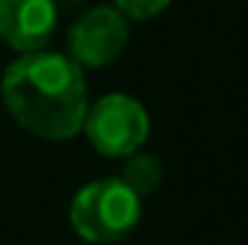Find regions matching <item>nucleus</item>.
Returning a JSON list of instances; mask_svg holds the SVG:
<instances>
[{"label":"nucleus","mask_w":248,"mask_h":245,"mask_svg":"<svg viewBox=\"0 0 248 245\" xmlns=\"http://www.w3.org/2000/svg\"><path fill=\"white\" fill-rule=\"evenodd\" d=\"M0 98L15 124L46 141L78 136L90 107L84 66L46 46L20 52L6 66Z\"/></svg>","instance_id":"obj_1"},{"label":"nucleus","mask_w":248,"mask_h":245,"mask_svg":"<svg viewBox=\"0 0 248 245\" xmlns=\"http://www.w3.org/2000/svg\"><path fill=\"white\" fill-rule=\"evenodd\" d=\"M141 219V196L119 176L87 182L69 205L72 231L93 245H113L130 237Z\"/></svg>","instance_id":"obj_2"},{"label":"nucleus","mask_w":248,"mask_h":245,"mask_svg":"<svg viewBox=\"0 0 248 245\" xmlns=\"http://www.w3.org/2000/svg\"><path fill=\"white\" fill-rule=\"evenodd\" d=\"M81 130L87 133L90 144L101 156L124 159V156L141 150V144L147 141L150 116L141 107V101H136L133 95L107 92L87 107Z\"/></svg>","instance_id":"obj_3"},{"label":"nucleus","mask_w":248,"mask_h":245,"mask_svg":"<svg viewBox=\"0 0 248 245\" xmlns=\"http://www.w3.org/2000/svg\"><path fill=\"white\" fill-rule=\"evenodd\" d=\"M130 29L127 17L116 6H93L75 17L69 26V58L78 66H107L113 63L127 46Z\"/></svg>","instance_id":"obj_4"},{"label":"nucleus","mask_w":248,"mask_h":245,"mask_svg":"<svg viewBox=\"0 0 248 245\" xmlns=\"http://www.w3.org/2000/svg\"><path fill=\"white\" fill-rule=\"evenodd\" d=\"M58 26L55 0H0V41L17 55L41 49Z\"/></svg>","instance_id":"obj_5"},{"label":"nucleus","mask_w":248,"mask_h":245,"mask_svg":"<svg viewBox=\"0 0 248 245\" xmlns=\"http://www.w3.org/2000/svg\"><path fill=\"white\" fill-rule=\"evenodd\" d=\"M127 162H124L122 168V182H127L141 199L144 196H150L159 184H162V176H165V170H162V162L153 156V153H130V156H124Z\"/></svg>","instance_id":"obj_6"},{"label":"nucleus","mask_w":248,"mask_h":245,"mask_svg":"<svg viewBox=\"0 0 248 245\" xmlns=\"http://www.w3.org/2000/svg\"><path fill=\"white\" fill-rule=\"evenodd\" d=\"M113 6L122 12L124 17L147 20V17H156L159 12H165L170 6V0H113Z\"/></svg>","instance_id":"obj_7"}]
</instances>
